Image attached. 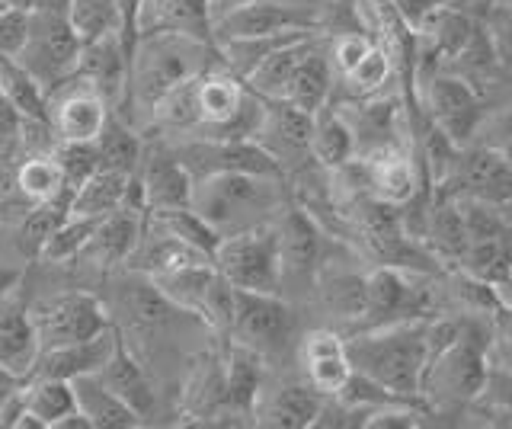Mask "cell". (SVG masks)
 <instances>
[{
	"label": "cell",
	"mask_w": 512,
	"mask_h": 429,
	"mask_svg": "<svg viewBox=\"0 0 512 429\" xmlns=\"http://www.w3.org/2000/svg\"><path fill=\"white\" fill-rule=\"evenodd\" d=\"M0 93L23 119H48V93L16 58H0Z\"/></svg>",
	"instance_id": "cell-36"
},
{
	"label": "cell",
	"mask_w": 512,
	"mask_h": 429,
	"mask_svg": "<svg viewBox=\"0 0 512 429\" xmlns=\"http://www.w3.org/2000/svg\"><path fill=\"white\" fill-rule=\"evenodd\" d=\"M480 404H487L490 410L512 417V372L503 365L490 362V375H487V388L480 394Z\"/></svg>",
	"instance_id": "cell-45"
},
{
	"label": "cell",
	"mask_w": 512,
	"mask_h": 429,
	"mask_svg": "<svg viewBox=\"0 0 512 429\" xmlns=\"http://www.w3.org/2000/svg\"><path fill=\"white\" fill-rule=\"evenodd\" d=\"M436 189L464 199H480V202H493L500 205L512 199V167L503 161L500 151H493L487 145H464L458 151V161L448 173V180L439 183Z\"/></svg>",
	"instance_id": "cell-14"
},
{
	"label": "cell",
	"mask_w": 512,
	"mask_h": 429,
	"mask_svg": "<svg viewBox=\"0 0 512 429\" xmlns=\"http://www.w3.org/2000/svg\"><path fill=\"white\" fill-rule=\"evenodd\" d=\"M320 39H324V33L285 42L282 49H276L269 58H263L260 65L250 71V77H247L244 84L256 93V97H263V100H285L288 84H292L298 65H301L304 55H308Z\"/></svg>",
	"instance_id": "cell-28"
},
{
	"label": "cell",
	"mask_w": 512,
	"mask_h": 429,
	"mask_svg": "<svg viewBox=\"0 0 512 429\" xmlns=\"http://www.w3.org/2000/svg\"><path fill=\"white\" fill-rule=\"evenodd\" d=\"M423 113L432 125H439L458 148H464V145H471L487 106L461 74L439 68L436 74H429L423 84Z\"/></svg>",
	"instance_id": "cell-11"
},
{
	"label": "cell",
	"mask_w": 512,
	"mask_h": 429,
	"mask_svg": "<svg viewBox=\"0 0 512 429\" xmlns=\"http://www.w3.org/2000/svg\"><path fill=\"white\" fill-rule=\"evenodd\" d=\"M480 23L487 29L500 65L512 71V0H487L480 10Z\"/></svg>",
	"instance_id": "cell-41"
},
{
	"label": "cell",
	"mask_w": 512,
	"mask_h": 429,
	"mask_svg": "<svg viewBox=\"0 0 512 429\" xmlns=\"http://www.w3.org/2000/svg\"><path fill=\"white\" fill-rule=\"evenodd\" d=\"M23 407L39 429H55L64 417L77 410V397L71 381L48 378V375H29L23 381Z\"/></svg>",
	"instance_id": "cell-32"
},
{
	"label": "cell",
	"mask_w": 512,
	"mask_h": 429,
	"mask_svg": "<svg viewBox=\"0 0 512 429\" xmlns=\"http://www.w3.org/2000/svg\"><path fill=\"white\" fill-rule=\"evenodd\" d=\"M80 36L74 33V26L68 20L64 7H39L32 10L29 20V36L23 52L16 55V61L36 77L45 87V93H52L64 81H71L80 55Z\"/></svg>",
	"instance_id": "cell-7"
},
{
	"label": "cell",
	"mask_w": 512,
	"mask_h": 429,
	"mask_svg": "<svg viewBox=\"0 0 512 429\" xmlns=\"http://www.w3.org/2000/svg\"><path fill=\"white\" fill-rule=\"evenodd\" d=\"M128 49H132V42L125 39L122 29H109L103 36L87 39L80 45V55H77L74 77L90 84L93 90H100L112 109H119V103L125 97Z\"/></svg>",
	"instance_id": "cell-18"
},
{
	"label": "cell",
	"mask_w": 512,
	"mask_h": 429,
	"mask_svg": "<svg viewBox=\"0 0 512 429\" xmlns=\"http://www.w3.org/2000/svg\"><path fill=\"white\" fill-rule=\"evenodd\" d=\"M266 378L269 362L260 353L234 340H224V417H231V423L237 426H253V410Z\"/></svg>",
	"instance_id": "cell-19"
},
{
	"label": "cell",
	"mask_w": 512,
	"mask_h": 429,
	"mask_svg": "<svg viewBox=\"0 0 512 429\" xmlns=\"http://www.w3.org/2000/svg\"><path fill=\"white\" fill-rule=\"evenodd\" d=\"M356 161H359L362 180H365V193L384 205L400 209V205L420 189L423 170L416 167V161L404 148L378 151L368 157H356Z\"/></svg>",
	"instance_id": "cell-22"
},
{
	"label": "cell",
	"mask_w": 512,
	"mask_h": 429,
	"mask_svg": "<svg viewBox=\"0 0 512 429\" xmlns=\"http://www.w3.org/2000/svg\"><path fill=\"white\" fill-rule=\"evenodd\" d=\"M295 333H298V311L285 295L237 289L228 340L253 349V353H260L272 365L288 353V346L298 343Z\"/></svg>",
	"instance_id": "cell-5"
},
{
	"label": "cell",
	"mask_w": 512,
	"mask_h": 429,
	"mask_svg": "<svg viewBox=\"0 0 512 429\" xmlns=\"http://www.w3.org/2000/svg\"><path fill=\"white\" fill-rule=\"evenodd\" d=\"M394 74V61H391V52L384 49V45H372V49L365 52V58L359 61L356 68H352L346 77H340L336 84H343L349 97H378L384 90V84L391 81Z\"/></svg>",
	"instance_id": "cell-38"
},
{
	"label": "cell",
	"mask_w": 512,
	"mask_h": 429,
	"mask_svg": "<svg viewBox=\"0 0 512 429\" xmlns=\"http://www.w3.org/2000/svg\"><path fill=\"white\" fill-rule=\"evenodd\" d=\"M253 141L269 151V157L282 167L285 180L314 164L311 154V116L301 113L288 100H263V119Z\"/></svg>",
	"instance_id": "cell-12"
},
{
	"label": "cell",
	"mask_w": 512,
	"mask_h": 429,
	"mask_svg": "<svg viewBox=\"0 0 512 429\" xmlns=\"http://www.w3.org/2000/svg\"><path fill=\"white\" fill-rule=\"evenodd\" d=\"M490 375V314L480 321L477 311L464 314L461 337L436 353L423 369L420 397L429 407H471L480 401Z\"/></svg>",
	"instance_id": "cell-4"
},
{
	"label": "cell",
	"mask_w": 512,
	"mask_h": 429,
	"mask_svg": "<svg viewBox=\"0 0 512 429\" xmlns=\"http://www.w3.org/2000/svg\"><path fill=\"white\" fill-rule=\"evenodd\" d=\"M372 45H375V39L359 33V29H343V33H336L327 42V55H330V65L336 71V81L356 68L359 61L365 58V52L372 49Z\"/></svg>",
	"instance_id": "cell-42"
},
{
	"label": "cell",
	"mask_w": 512,
	"mask_h": 429,
	"mask_svg": "<svg viewBox=\"0 0 512 429\" xmlns=\"http://www.w3.org/2000/svg\"><path fill=\"white\" fill-rule=\"evenodd\" d=\"M298 362H301L304 378H308L324 397L340 394L352 375L346 337L336 327H314L308 333H301Z\"/></svg>",
	"instance_id": "cell-20"
},
{
	"label": "cell",
	"mask_w": 512,
	"mask_h": 429,
	"mask_svg": "<svg viewBox=\"0 0 512 429\" xmlns=\"http://www.w3.org/2000/svg\"><path fill=\"white\" fill-rule=\"evenodd\" d=\"M247 4H260V0H208V17H212V23H215V20L224 17V13H231L237 7H247ZM311 4H314V0H311Z\"/></svg>",
	"instance_id": "cell-49"
},
{
	"label": "cell",
	"mask_w": 512,
	"mask_h": 429,
	"mask_svg": "<svg viewBox=\"0 0 512 429\" xmlns=\"http://www.w3.org/2000/svg\"><path fill=\"white\" fill-rule=\"evenodd\" d=\"M64 13H68V20L74 26V33L80 36V42L103 36L109 29H122L119 0H68V4H64Z\"/></svg>",
	"instance_id": "cell-39"
},
{
	"label": "cell",
	"mask_w": 512,
	"mask_h": 429,
	"mask_svg": "<svg viewBox=\"0 0 512 429\" xmlns=\"http://www.w3.org/2000/svg\"><path fill=\"white\" fill-rule=\"evenodd\" d=\"M13 189H20L29 202H52L61 196H71L64 173L52 154L20 157V164L13 170Z\"/></svg>",
	"instance_id": "cell-35"
},
{
	"label": "cell",
	"mask_w": 512,
	"mask_h": 429,
	"mask_svg": "<svg viewBox=\"0 0 512 429\" xmlns=\"http://www.w3.org/2000/svg\"><path fill=\"white\" fill-rule=\"evenodd\" d=\"M144 145H148V135L138 132L132 122L122 119L116 109L106 119V129L96 138V151H100V167H112L122 173H135L141 157H144Z\"/></svg>",
	"instance_id": "cell-34"
},
{
	"label": "cell",
	"mask_w": 512,
	"mask_h": 429,
	"mask_svg": "<svg viewBox=\"0 0 512 429\" xmlns=\"http://www.w3.org/2000/svg\"><path fill=\"white\" fill-rule=\"evenodd\" d=\"M52 157L58 161L64 183L74 193V189L84 183L93 170H100V151H96V141H58Z\"/></svg>",
	"instance_id": "cell-40"
},
{
	"label": "cell",
	"mask_w": 512,
	"mask_h": 429,
	"mask_svg": "<svg viewBox=\"0 0 512 429\" xmlns=\"http://www.w3.org/2000/svg\"><path fill=\"white\" fill-rule=\"evenodd\" d=\"M282 33H327V10L311 0H260L212 23V42Z\"/></svg>",
	"instance_id": "cell-10"
},
{
	"label": "cell",
	"mask_w": 512,
	"mask_h": 429,
	"mask_svg": "<svg viewBox=\"0 0 512 429\" xmlns=\"http://www.w3.org/2000/svg\"><path fill=\"white\" fill-rule=\"evenodd\" d=\"M132 177L135 173H122V170H112V167L93 170L90 177L71 193V215L100 221L109 212H116L119 205L128 202V193H132Z\"/></svg>",
	"instance_id": "cell-31"
},
{
	"label": "cell",
	"mask_w": 512,
	"mask_h": 429,
	"mask_svg": "<svg viewBox=\"0 0 512 429\" xmlns=\"http://www.w3.org/2000/svg\"><path fill=\"white\" fill-rule=\"evenodd\" d=\"M426 321H394L343 333L352 369L368 375L400 401H420L426 369Z\"/></svg>",
	"instance_id": "cell-3"
},
{
	"label": "cell",
	"mask_w": 512,
	"mask_h": 429,
	"mask_svg": "<svg viewBox=\"0 0 512 429\" xmlns=\"http://www.w3.org/2000/svg\"><path fill=\"white\" fill-rule=\"evenodd\" d=\"M215 269L234 289L244 292H272L282 295V260L276 221L260 228L221 237L215 247Z\"/></svg>",
	"instance_id": "cell-6"
},
{
	"label": "cell",
	"mask_w": 512,
	"mask_h": 429,
	"mask_svg": "<svg viewBox=\"0 0 512 429\" xmlns=\"http://www.w3.org/2000/svg\"><path fill=\"white\" fill-rule=\"evenodd\" d=\"M0 164H4V157H0Z\"/></svg>",
	"instance_id": "cell-53"
},
{
	"label": "cell",
	"mask_w": 512,
	"mask_h": 429,
	"mask_svg": "<svg viewBox=\"0 0 512 429\" xmlns=\"http://www.w3.org/2000/svg\"><path fill=\"white\" fill-rule=\"evenodd\" d=\"M96 228V218H80V215H68L61 225L52 231V237L45 241V247L39 250V263L48 266H64V263H77L80 253H84L90 234Z\"/></svg>",
	"instance_id": "cell-37"
},
{
	"label": "cell",
	"mask_w": 512,
	"mask_h": 429,
	"mask_svg": "<svg viewBox=\"0 0 512 429\" xmlns=\"http://www.w3.org/2000/svg\"><path fill=\"white\" fill-rule=\"evenodd\" d=\"M103 385L119 397L122 404H128L141 420H148L157 413V391L148 365L138 359V353H132V346L119 333V343L112 349L109 362L100 369Z\"/></svg>",
	"instance_id": "cell-24"
},
{
	"label": "cell",
	"mask_w": 512,
	"mask_h": 429,
	"mask_svg": "<svg viewBox=\"0 0 512 429\" xmlns=\"http://www.w3.org/2000/svg\"><path fill=\"white\" fill-rule=\"evenodd\" d=\"M23 381H26L23 375H16V372H10V369H4V365H0V407H4L10 397L20 394Z\"/></svg>",
	"instance_id": "cell-47"
},
{
	"label": "cell",
	"mask_w": 512,
	"mask_h": 429,
	"mask_svg": "<svg viewBox=\"0 0 512 429\" xmlns=\"http://www.w3.org/2000/svg\"><path fill=\"white\" fill-rule=\"evenodd\" d=\"M20 132H23V116L16 113V109L10 106V100L0 93V157H10L16 154V145H20Z\"/></svg>",
	"instance_id": "cell-46"
},
{
	"label": "cell",
	"mask_w": 512,
	"mask_h": 429,
	"mask_svg": "<svg viewBox=\"0 0 512 429\" xmlns=\"http://www.w3.org/2000/svg\"><path fill=\"white\" fill-rule=\"evenodd\" d=\"M7 186V170H4V164H0V189Z\"/></svg>",
	"instance_id": "cell-52"
},
{
	"label": "cell",
	"mask_w": 512,
	"mask_h": 429,
	"mask_svg": "<svg viewBox=\"0 0 512 429\" xmlns=\"http://www.w3.org/2000/svg\"><path fill=\"white\" fill-rule=\"evenodd\" d=\"M493 292H496V298L503 301V305H509V308H512V266H509V273L493 285Z\"/></svg>",
	"instance_id": "cell-50"
},
{
	"label": "cell",
	"mask_w": 512,
	"mask_h": 429,
	"mask_svg": "<svg viewBox=\"0 0 512 429\" xmlns=\"http://www.w3.org/2000/svg\"><path fill=\"white\" fill-rule=\"evenodd\" d=\"M276 234H279V260H282V295L292 305L295 298L314 301L320 266L327 260L324 257L327 231L292 199L276 215Z\"/></svg>",
	"instance_id": "cell-8"
},
{
	"label": "cell",
	"mask_w": 512,
	"mask_h": 429,
	"mask_svg": "<svg viewBox=\"0 0 512 429\" xmlns=\"http://www.w3.org/2000/svg\"><path fill=\"white\" fill-rule=\"evenodd\" d=\"M116 343H119V330H116V324H112L90 340L39 353L29 375H48V378H61V381H74L80 375H96L109 362Z\"/></svg>",
	"instance_id": "cell-25"
},
{
	"label": "cell",
	"mask_w": 512,
	"mask_h": 429,
	"mask_svg": "<svg viewBox=\"0 0 512 429\" xmlns=\"http://www.w3.org/2000/svg\"><path fill=\"white\" fill-rule=\"evenodd\" d=\"M311 154L314 164L324 170L346 167L356 157V135L333 97L311 116Z\"/></svg>",
	"instance_id": "cell-27"
},
{
	"label": "cell",
	"mask_w": 512,
	"mask_h": 429,
	"mask_svg": "<svg viewBox=\"0 0 512 429\" xmlns=\"http://www.w3.org/2000/svg\"><path fill=\"white\" fill-rule=\"evenodd\" d=\"M29 321H32V330H36L39 353L90 340L96 333H103L106 327H112L109 308L93 292H84V289L32 301Z\"/></svg>",
	"instance_id": "cell-9"
},
{
	"label": "cell",
	"mask_w": 512,
	"mask_h": 429,
	"mask_svg": "<svg viewBox=\"0 0 512 429\" xmlns=\"http://www.w3.org/2000/svg\"><path fill=\"white\" fill-rule=\"evenodd\" d=\"M490 362L512 372V308L503 301L490 311Z\"/></svg>",
	"instance_id": "cell-44"
},
{
	"label": "cell",
	"mask_w": 512,
	"mask_h": 429,
	"mask_svg": "<svg viewBox=\"0 0 512 429\" xmlns=\"http://www.w3.org/2000/svg\"><path fill=\"white\" fill-rule=\"evenodd\" d=\"M314 4H320V7H324V10H333V7H343L346 0H314Z\"/></svg>",
	"instance_id": "cell-51"
},
{
	"label": "cell",
	"mask_w": 512,
	"mask_h": 429,
	"mask_svg": "<svg viewBox=\"0 0 512 429\" xmlns=\"http://www.w3.org/2000/svg\"><path fill=\"white\" fill-rule=\"evenodd\" d=\"M288 202H292V189L285 177L231 170L192 180L189 209L218 237H228L276 221Z\"/></svg>",
	"instance_id": "cell-2"
},
{
	"label": "cell",
	"mask_w": 512,
	"mask_h": 429,
	"mask_svg": "<svg viewBox=\"0 0 512 429\" xmlns=\"http://www.w3.org/2000/svg\"><path fill=\"white\" fill-rule=\"evenodd\" d=\"M320 394L308 378H266L260 391V401L253 410V426H272V429H311L317 423Z\"/></svg>",
	"instance_id": "cell-17"
},
{
	"label": "cell",
	"mask_w": 512,
	"mask_h": 429,
	"mask_svg": "<svg viewBox=\"0 0 512 429\" xmlns=\"http://www.w3.org/2000/svg\"><path fill=\"white\" fill-rule=\"evenodd\" d=\"M144 218H148V209H144L141 193H138L135 177H132V193H128V202L119 205L116 212H109L106 218L96 221V228H93L90 241H87L77 263H87L93 269H100V273H116L119 266H128V260H132V253L141 241Z\"/></svg>",
	"instance_id": "cell-13"
},
{
	"label": "cell",
	"mask_w": 512,
	"mask_h": 429,
	"mask_svg": "<svg viewBox=\"0 0 512 429\" xmlns=\"http://www.w3.org/2000/svg\"><path fill=\"white\" fill-rule=\"evenodd\" d=\"M20 282H23V269L20 266L0 263V298H7L10 292L20 289Z\"/></svg>",
	"instance_id": "cell-48"
},
{
	"label": "cell",
	"mask_w": 512,
	"mask_h": 429,
	"mask_svg": "<svg viewBox=\"0 0 512 429\" xmlns=\"http://www.w3.org/2000/svg\"><path fill=\"white\" fill-rule=\"evenodd\" d=\"M36 359L39 343L29 321V305L20 298V289H16L7 298H0V365L29 378Z\"/></svg>",
	"instance_id": "cell-26"
},
{
	"label": "cell",
	"mask_w": 512,
	"mask_h": 429,
	"mask_svg": "<svg viewBox=\"0 0 512 429\" xmlns=\"http://www.w3.org/2000/svg\"><path fill=\"white\" fill-rule=\"evenodd\" d=\"M135 186L148 212H170L186 209L192 199V173L183 161L170 151L164 138L144 145V157L135 170Z\"/></svg>",
	"instance_id": "cell-15"
},
{
	"label": "cell",
	"mask_w": 512,
	"mask_h": 429,
	"mask_svg": "<svg viewBox=\"0 0 512 429\" xmlns=\"http://www.w3.org/2000/svg\"><path fill=\"white\" fill-rule=\"evenodd\" d=\"M71 388L77 397V410L87 417L90 429H135L144 423L132 407L122 404L119 397L103 385L100 372L74 378Z\"/></svg>",
	"instance_id": "cell-29"
},
{
	"label": "cell",
	"mask_w": 512,
	"mask_h": 429,
	"mask_svg": "<svg viewBox=\"0 0 512 429\" xmlns=\"http://www.w3.org/2000/svg\"><path fill=\"white\" fill-rule=\"evenodd\" d=\"M336 90V71L330 65V55H327V42L320 39L314 49L304 55V61L298 65L292 84H288L285 100L298 106L301 113L314 116L320 106H324Z\"/></svg>",
	"instance_id": "cell-30"
},
{
	"label": "cell",
	"mask_w": 512,
	"mask_h": 429,
	"mask_svg": "<svg viewBox=\"0 0 512 429\" xmlns=\"http://www.w3.org/2000/svg\"><path fill=\"white\" fill-rule=\"evenodd\" d=\"M218 61L215 42L186 33H148L135 36L128 49V84L116 113L138 132L148 135L151 113L160 97L192 77L205 74Z\"/></svg>",
	"instance_id": "cell-1"
},
{
	"label": "cell",
	"mask_w": 512,
	"mask_h": 429,
	"mask_svg": "<svg viewBox=\"0 0 512 429\" xmlns=\"http://www.w3.org/2000/svg\"><path fill=\"white\" fill-rule=\"evenodd\" d=\"M455 266L464 276H471L493 289L512 266V228H506L500 234H490V237H480V241H471L464 247L461 260Z\"/></svg>",
	"instance_id": "cell-33"
},
{
	"label": "cell",
	"mask_w": 512,
	"mask_h": 429,
	"mask_svg": "<svg viewBox=\"0 0 512 429\" xmlns=\"http://www.w3.org/2000/svg\"><path fill=\"white\" fill-rule=\"evenodd\" d=\"M109 113L112 106L103 93L77 77L48 93V122L58 141H96L106 129Z\"/></svg>",
	"instance_id": "cell-16"
},
{
	"label": "cell",
	"mask_w": 512,
	"mask_h": 429,
	"mask_svg": "<svg viewBox=\"0 0 512 429\" xmlns=\"http://www.w3.org/2000/svg\"><path fill=\"white\" fill-rule=\"evenodd\" d=\"M32 10L20 7H0V58H16L23 52L29 36Z\"/></svg>",
	"instance_id": "cell-43"
},
{
	"label": "cell",
	"mask_w": 512,
	"mask_h": 429,
	"mask_svg": "<svg viewBox=\"0 0 512 429\" xmlns=\"http://www.w3.org/2000/svg\"><path fill=\"white\" fill-rule=\"evenodd\" d=\"M148 33H186L212 39L208 0H138L132 13V39Z\"/></svg>",
	"instance_id": "cell-23"
},
{
	"label": "cell",
	"mask_w": 512,
	"mask_h": 429,
	"mask_svg": "<svg viewBox=\"0 0 512 429\" xmlns=\"http://www.w3.org/2000/svg\"><path fill=\"white\" fill-rule=\"evenodd\" d=\"M314 301L320 311H327L333 324H343L349 330L362 327L368 308V273H356L349 266H336L324 260L317 276Z\"/></svg>",
	"instance_id": "cell-21"
}]
</instances>
